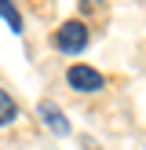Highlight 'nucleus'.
I'll return each instance as SVG.
<instances>
[{"mask_svg": "<svg viewBox=\"0 0 146 150\" xmlns=\"http://www.w3.org/2000/svg\"><path fill=\"white\" fill-rule=\"evenodd\" d=\"M15 117H18V106H15V99L0 88V128H4V125H11Z\"/></svg>", "mask_w": 146, "mask_h": 150, "instance_id": "obj_4", "label": "nucleus"}, {"mask_svg": "<svg viewBox=\"0 0 146 150\" xmlns=\"http://www.w3.org/2000/svg\"><path fill=\"white\" fill-rule=\"evenodd\" d=\"M40 117L48 121V128H51V132H58V136H66V132H69V125H66L62 110H58L55 103H40Z\"/></svg>", "mask_w": 146, "mask_h": 150, "instance_id": "obj_3", "label": "nucleus"}, {"mask_svg": "<svg viewBox=\"0 0 146 150\" xmlns=\"http://www.w3.org/2000/svg\"><path fill=\"white\" fill-rule=\"evenodd\" d=\"M0 18H4L7 26H11V33H22V15L15 11V7L7 4V0H0Z\"/></svg>", "mask_w": 146, "mask_h": 150, "instance_id": "obj_5", "label": "nucleus"}, {"mask_svg": "<svg viewBox=\"0 0 146 150\" xmlns=\"http://www.w3.org/2000/svg\"><path fill=\"white\" fill-rule=\"evenodd\" d=\"M66 81L73 84V92H102V73L99 70H91V66H84V62H73L69 70H66Z\"/></svg>", "mask_w": 146, "mask_h": 150, "instance_id": "obj_2", "label": "nucleus"}, {"mask_svg": "<svg viewBox=\"0 0 146 150\" xmlns=\"http://www.w3.org/2000/svg\"><path fill=\"white\" fill-rule=\"evenodd\" d=\"M55 48L62 51V55H77V51H84L88 48V26L84 22H62L58 26V33H55Z\"/></svg>", "mask_w": 146, "mask_h": 150, "instance_id": "obj_1", "label": "nucleus"}]
</instances>
